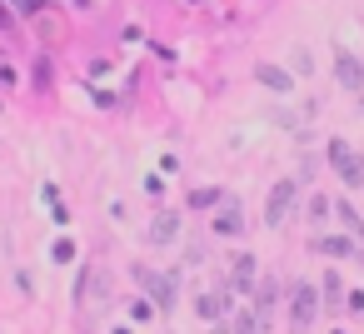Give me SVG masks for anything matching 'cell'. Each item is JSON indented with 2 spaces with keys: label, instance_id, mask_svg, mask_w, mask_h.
<instances>
[{
  "label": "cell",
  "instance_id": "obj_10",
  "mask_svg": "<svg viewBox=\"0 0 364 334\" xmlns=\"http://www.w3.org/2000/svg\"><path fill=\"white\" fill-rule=\"evenodd\" d=\"M314 249H319V254H334V259H344V254H359V249H354L349 239H339V235H319V239H314Z\"/></svg>",
  "mask_w": 364,
  "mask_h": 334
},
{
  "label": "cell",
  "instance_id": "obj_11",
  "mask_svg": "<svg viewBox=\"0 0 364 334\" xmlns=\"http://www.w3.org/2000/svg\"><path fill=\"white\" fill-rule=\"evenodd\" d=\"M334 215H339V220H344V230H349V235H354V239H364V220H359V210H354V205H349V200H339V205H334Z\"/></svg>",
  "mask_w": 364,
  "mask_h": 334
},
{
  "label": "cell",
  "instance_id": "obj_12",
  "mask_svg": "<svg viewBox=\"0 0 364 334\" xmlns=\"http://www.w3.org/2000/svg\"><path fill=\"white\" fill-rule=\"evenodd\" d=\"M195 314H200V319H220V314H225V294H200V299H195Z\"/></svg>",
  "mask_w": 364,
  "mask_h": 334
},
{
  "label": "cell",
  "instance_id": "obj_16",
  "mask_svg": "<svg viewBox=\"0 0 364 334\" xmlns=\"http://www.w3.org/2000/svg\"><path fill=\"white\" fill-rule=\"evenodd\" d=\"M50 259H60V264H65V259H75V244H70V239H55V249H50Z\"/></svg>",
  "mask_w": 364,
  "mask_h": 334
},
{
  "label": "cell",
  "instance_id": "obj_4",
  "mask_svg": "<svg viewBox=\"0 0 364 334\" xmlns=\"http://www.w3.org/2000/svg\"><path fill=\"white\" fill-rule=\"evenodd\" d=\"M135 279H140V284H145V289L155 294L150 304H160L165 314L175 309V274H155V269H135Z\"/></svg>",
  "mask_w": 364,
  "mask_h": 334
},
{
  "label": "cell",
  "instance_id": "obj_5",
  "mask_svg": "<svg viewBox=\"0 0 364 334\" xmlns=\"http://www.w3.org/2000/svg\"><path fill=\"white\" fill-rule=\"evenodd\" d=\"M230 289L235 294H250L255 289V254H235L230 259Z\"/></svg>",
  "mask_w": 364,
  "mask_h": 334
},
{
  "label": "cell",
  "instance_id": "obj_8",
  "mask_svg": "<svg viewBox=\"0 0 364 334\" xmlns=\"http://www.w3.org/2000/svg\"><path fill=\"white\" fill-rule=\"evenodd\" d=\"M245 230V215H240V200H225L220 220H215V235H240Z\"/></svg>",
  "mask_w": 364,
  "mask_h": 334
},
{
  "label": "cell",
  "instance_id": "obj_19",
  "mask_svg": "<svg viewBox=\"0 0 364 334\" xmlns=\"http://www.w3.org/2000/svg\"><path fill=\"white\" fill-rule=\"evenodd\" d=\"M0 31H11V11L6 6H0Z\"/></svg>",
  "mask_w": 364,
  "mask_h": 334
},
{
  "label": "cell",
  "instance_id": "obj_6",
  "mask_svg": "<svg viewBox=\"0 0 364 334\" xmlns=\"http://www.w3.org/2000/svg\"><path fill=\"white\" fill-rule=\"evenodd\" d=\"M334 75H339L349 90H364V65H359L349 50H334Z\"/></svg>",
  "mask_w": 364,
  "mask_h": 334
},
{
  "label": "cell",
  "instance_id": "obj_7",
  "mask_svg": "<svg viewBox=\"0 0 364 334\" xmlns=\"http://www.w3.org/2000/svg\"><path fill=\"white\" fill-rule=\"evenodd\" d=\"M175 235H180V215H155V220H150V230H145V239H150V244H170Z\"/></svg>",
  "mask_w": 364,
  "mask_h": 334
},
{
  "label": "cell",
  "instance_id": "obj_20",
  "mask_svg": "<svg viewBox=\"0 0 364 334\" xmlns=\"http://www.w3.org/2000/svg\"><path fill=\"white\" fill-rule=\"evenodd\" d=\"M334 334H344V329H334Z\"/></svg>",
  "mask_w": 364,
  "mask_h": 334
},
{
  "label": "cell",
  "instance_id": "obj_3",
  "mask_svg": "<svg viewBox=\"0 0 364 334\" xmlns=\"http://www.w3.org/2000/svg\"><path fill=\"white\" fill-rule=\"evenodd\" d=\"M294 195H299V185H294V180H279V185H269V205H264V225H269V230H279V225L289 220V210H294Z\"/></svg>",
  "mask_w": 364,
  "mask_h": 334
},
{
  "label": "cell",
  "instance_id": "obj_2",
  "mask_svg": "<svg viewBox=\"0 0 364 334\" xmlns=\"http://www.w3.org/2000/svg\"><path fill=\"white\" fill-rule=\"evenodd\" d=\"M314 314H319V289H314V284H294V294H289V329H294V334L309 329Z\"/></svg>",
  "mask_w": 364,
  "mask_h": 334
},
{
  "label": "cell",
  "instance_id": "obj_15",
  "mask_svg": "<svg viewBox=\"0 0 364 334\" xmlns=\"http://www.w3.org/2000/svg\"><path fill=\"white\" fill-rule=\"evenodd\" d=\"M215 200H220V190H195V195H190L195 210H205V205H215Z\"/></svg>",
  "mask_w": 364,
  "mask_h": 334
},
{
  "label": "cell",
  "instance_id": "obj_17",
  "mask_svg": "<svg viewBox=\"0 0 364 334\" xmlns=\"http://www.w3.org/2000/svg\"><path fill=\"white\" fill-rule=\"evenodd\" d=\"M11 6H16V11H21V16H36V11H41V6H46V0H11Z\"/></svg>",
  "mask_w": 364,
  "mask_h": 334
},
{
  "label": "cell",
  "instance_id": "obj_1",
  "mask_svg": "<svg viewBox=\"0 0 364 334\" xmlns=\"http://www.w3.org/2000/svg\"><path fill=\"white\" fill-rule=\"evenodd\" d=\"M324 155H329L334 175H339L349 190H359V185H364V160L349 150V140H329V145H324Z\"/></svg>",
  "mask_w": 364,
  "mask_h": 334
},
{
  "label": "cell",
  "instance_id": "obj_13",
  "mask_svg": "<svg viewBox=\"0 0 364 334\" xmlns=\"http://www.w3.org/2000/svg\"><path fill=\"white\" fill-rule=\"evenodd\" d=\"M329 215H334V205H329L324 195H314V200H309V220H314V225H324Z\"/></svg>",
  "mask_w": 364,
  "mask_h": 334
},
{
  "label": "cell",
  "instance_id": "obj_14",
  "mask_svg": "<svg viewBox=\"0 0 364 334\" xmlns=\"http://www.w3.org/2000/svg\"><path fill=\"white\" fill-rule=\"evenodd\" d=\"M235 334H259V324H255V309H250V304L240 309V319H235Z\"/></svg>",
  "mask_w": 364,
  "mask_h": 334
},
{
  "label": "cell",
  "instance_id": "obj_18",
  "mask_svg": "<svg viewBox=\"0 0 364 334\" xmlns=\"http://www.w3.org/2000/svg\"><path fill=\"white\" fill-rule=\"evenodd\" d=\"M324 299H329V304L339 299V279H334V274H324Z\"/></svg>",
  "mask_w": 364,
  "mask_h": 334
},
{
  "label": "cell",
  "instance_id": "obj_9",
  "mask_svg": "<svg viewBox=\"0 0 364 334\" xmlns=\"http://www.w3.org/2000/svg\"><path fill=\"white\" fill-rule=\"evenodd\" d=\"M255 80H259V85H269V90H279V95H289V75H284V70H274V65H255Z\"/></svg>",
  "mask_w": 364,
  "mask_h": 334
}]
</instances>
